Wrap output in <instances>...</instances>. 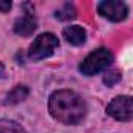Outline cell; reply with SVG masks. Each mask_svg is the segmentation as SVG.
Returning a JSON list of instances; mask_svg holds the SVG:
<instances>
[{"label":"cell","instance_id":"7","mask_svg":"<svg viewBox=\"0 0 133 133\" xmlns=\"http://www.w3.org/2000/svg\"><path fill=\"white\" fill-rule=\"evenodd\" d=\"M63 36L66 38V41H68L69 44H72V45H82L86 41V31L80 25H69V27H66L64 31H63Z\"/></svg>","mask_w":133,"mask_h":133},{"label":"cell","instance_id":"3","mask_svg":"<svg viewBox=\"0 0 133 133\" xmlns=\"http://www.w3.org/2000/svg\"><path fill=\"white\" fill-rule=\"evenodd\" d=\"M58 45H59V41L53 33H42L30 45L28 58L33 61H41L44 58H49L58 49Z\"/></svg>","mask_w":133,"mask_h":133},{"label":"cell","instance_id":"9","mask_svg":"<svg viewBox=\"0 0 133 133\" xmlns=\"http://www.w3.org/2000/svg\"><path fill=\"white\" fill-rule=\"evenodd\" d=\"M0 133H27V131L14 121L0 119Z\"/></svg>","mask_w":133,"mask_h":133},{"label":"cell","instance_id":"4","mask_svg":"<svg viewBox=\"0 0 133 133\" xmlns=\"http://www.w3.org/2000/svg\"><path fill=\"white\" fill-rule=\"evenodd\" d=\"M107 113L116 121H122V122L131 121V117H133V99L130 96L114 97L108 103Z\"/></svg>","mask_w":133,"mask_h":133},{"label":"cell","instance_id":"10","mask_svg":"<svg viewBox=\"0 0 133 133\" xmlns=\"http://www.w3.org/2000/svg\"><path fill=\"white\" fill-rule=\"evenodd\" d=\"M75 16H77L75 6H74V5H71V3L63 5V8H61V10H58V11L55 13V17H56V19H59V21H71V19H74Z\"/></svg>","mask_w":133,"mask_h":133},{"label":"cell","instance_id":"5","mask_svg":"<svg viewBox=\"0 0 133 133\" xmlns=\"http://www.w3.org/2000/svg\"><path fill=\"white\" fill-rule=\"evenodd\" d=\"M97 11L102 17L111 21V22H121L128 16V6L121 0H105L100 2L97 6Z\"/></svg>","mask_w":133,"mask_h":133},{"label":"cell","instance_id":"6","mask_svg":"<svg viewBox=\"0 0 133 133\" xmlns=\"http://www.w3.org/2000/svg\"><path fill=\"white\" fill-rule=\"evenodd\" d=\"M35 30H36V21L30 13L24 14L14 22V33L19 36H30L33 35Z\"/></svg>","mask_w":133,"mask_h":133},{"label":"cell","instance_id":"1","mask_svg":"<svg viewBox=\"0 0 133 133\" xmlns=\"http://www.w3.org/2000/svg\"><path fill=\"white\" fill-rule=\"evenodd\" d=\"M49 111L58 122L75 125L82 122L86 116L85 100L74 91L61 89L55 91L49 99Z\"/></svg>","mask_w":133,"mask_h":133},{"label":"cell","instance_id":"2","mask_svg":"<svg viewBox=\"0 0 133 133\" xmlns=\"http://www.w3.org/2000/svg\"><path fill=\"white\" fill-rule=\"evenodd\" d=\"M113 63V53L105 49V47H100L94 52H91L82 63H80V72L86 77H92L105 69H108Z\"/></svg>","mask_w":133,"mask_h":133},{"label":"cell","instance_id":"12","mask_svg":"<svg viewBox=\"0 0 133 133\" xmlns=\"http://www.w3.org/2000/svg\"><path fill=\"white\" fill-rule=\"evenodd\" d=\"M10 8H11V2H10V0H0V11H2V13H8Z\"/></svg>","mask_w":133,"mask_h":133},{"label":"cell","instance_id":"11","mask_svg":"<svg viewBox=\"0 0 133 133\" xmlns=\"http://www.w3.org/2000/svg\"><path fill=\"white\" fill-rule=\"evenodd\" d=\"M121 78H122V74H121L119 71H116V69H111V71H108V72L105 74L103 83H105L107 86H114L116 83L121 82Z\"/></svg>","mask_w":133,"mask_h":133},{"label":"cell","instance_id":"8","mask_svg":"<svg viewBox=\"0 0 133 133\" xmlns=\"http://www.w3.org/2000/svg\"><path fill=\"white\" fill-rule=\"evenodd\" d=\"M27 97H28V88L19 85V86L13 88V89L8 92V96H6V103H19V102L25 100Z\"/></svg>","mask_w":133,"mask_h":133}]
</instances>
